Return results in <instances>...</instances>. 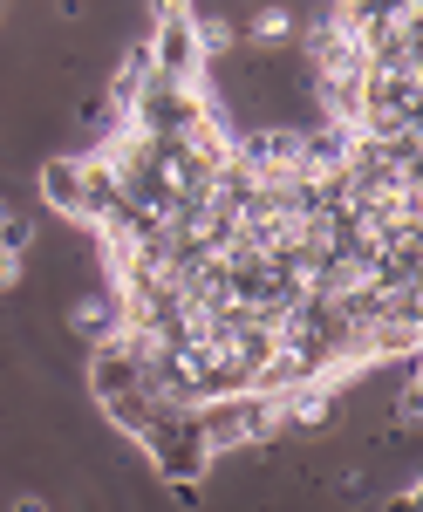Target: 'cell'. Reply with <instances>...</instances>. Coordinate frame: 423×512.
<instances>
[{
  "label": "cell",
  "mask_w": 423,
  "mask_h": 512,
  "mask_svg": "<svg viewBox=\"0 0 423 512\" xmlns=\"http://www.w3.org/2000/svg\"><path fill=\"white\" fill-rule=\"evenodd\" d=\"M246 41H253V48H280V41H294V7L267 0V7L246 21Z\"/></svg>",
  "instance_id": "obj_1"
},
{
  "label": "cell",
  "mask_w": 423,
  "mask_h": 512,
  "mask_svg": "<svg viewBox=\"0 0 423 512\" xmlns=\"http://www.w3.org/2000/svg\"><path fill=\"white\" fill-rule=\"evenodd\" d=\"M41 192H48V205H62V212H76L82 205V171L69 158H55L48 171H41Z\"/></svg>",
  "instance_id": "obj_2"
},
{
  "label": "cell",
  "mask_w": 423,
  "mask_h": 512,
  "mask_svg": "<svg viewBox=\"0 0 423 512\" xmlns=\"http://www.w3.org/2000/svg\"><path fill=\"white\" fill-rule=\"evenodd\" d=\"M171 499H178L185 512H198V499H205V492H198V478H171Z\"/></svg>",
  "instance_id": "obj_3"
},
{
  "label": "cell",
  "mask_w": 423,
  "mask_h": 512,
  "mask_svg": "<svg viewBox=\"0 0 423 512\" xmlns=\"http://www.w3.org/2000/svg\"><path fill=\"white\" fill-rule=\"evenodd\" d=\"M14 280H21V253H14V246H0V294H7Z\"/></svg>",
  "instance_id": "obj_4"
},
{
  "label": "cell",
  "mask_w": 423,
  "mask_h": 512,
  "mask_svg": "<svg viewBox=\"0 0 423 512\" xmlns=\"http://www.w3.org/2000/svg\"><path fill=\"white\" fill-rule=\"evenodd\" d=\"M76 321H82V328H103V321H110V308H103V301H82Z\"/></svg>",
  "instance_id": "obj_5"
},
{
  "label": "cell",
  "mask_w": 423,
  "mask_h": 512,
  "mask_svg": "<svg viewBox=\"0 0 423 512\" xmlns=\"http://www.w3.org/2000/svg\"><path fill=\"white\" fill-rule=\"evenodd\" d=\"M14 512H48V499H35V492H21V499H14Z\"/></svg>",
  "instance_id": "obj_6"
},
{
  "label": "cell",
  "mask_w": 423,
  "mask_h": 512,
  "mask_svg": "<svg viewBox=\"0 0 423 512\" xmlns=\"http://www.w3.org/2000/svg\"><path fill=\"white\" fill-rule=\"evenodd\" d=\"M389 512H417V485H410V492H403V499H396Z\"/></svg>",
  "instance_id": "obj_7"
}]
</instances>
